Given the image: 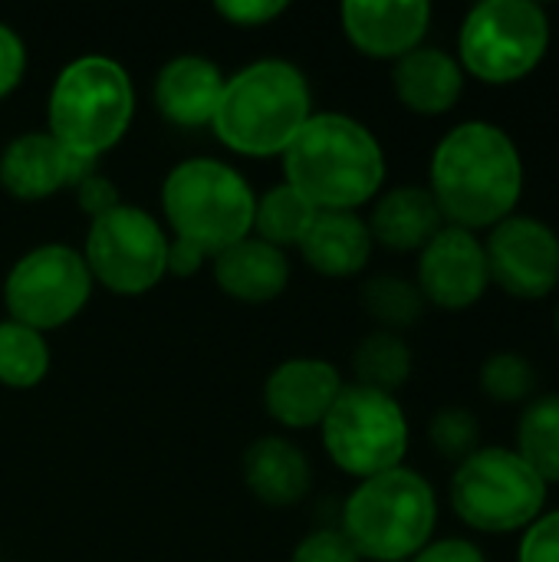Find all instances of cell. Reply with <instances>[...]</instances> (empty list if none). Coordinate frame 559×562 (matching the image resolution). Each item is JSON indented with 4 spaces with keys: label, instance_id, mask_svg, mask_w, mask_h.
I'll list each match as a JSON object with an SVG mask.
<instances>
[{
    "label": "cell",
    "instance_id": "cell-1",
    "mask_svg": "<svg viewBox=\"0 0 559 562\" xmlns=\"http://www.w3.org/2000/svg\"><path fill=\"white\" fill-rule=\"evenodd\" d=\"M524 178L527 171L517 142L484 119H468L445 132L428 165V191L445 224L471 234L491 231L517 214Z\"/></svg>",
    "mask_w": 559,
    "mask_h": 562
},
{
    "label": "cell",
    "instance_id": "cell-2",
    "mask_svg": "<svg viewBox=\"0 0 559 562\" xmlns=\"http://www.w3.org/2000/svg\"><path fill=\"white\" fill-rule=\"evenodd\" d=\"M283 175L316 211H356L369 204L385 181V151L356 119L339 112L310 115L287 145Z\"/></svg>",
    "mask_w": 559,
    "mask_h": 562
},
{
    "label": "cell",
    "instance_id": "cell-3",
    "mask_svg": "<svg viewBox=\"0 0 559 562\" xmlns=\"http://www.w3.org/2000/svg\"><path fill=\"white\" fill-rule=\"evenodd\" d=\"M306 76L287 59H260L224 79L214 135L237 155L270 158L283 155L297 132L313 115Z\"/></svg>",
    "mask_w": 559,
    "mask_h": 562
},
{
    "label": "cell",
    "instance_id": "cell-4",
    "mask_svg": "<svg viewBox=\"0 0 559 562\" xmlns=\"http://www.w3.org/2000/svg\"><path fill=\"white\" fill-rule=\"evenodd\" d=\"M254 207L257 198L247 178L217 158H188L161 184V211L175 244L198 250L204 260L250 237Z\"/></svg>",
    "mask_w": 559,
    "mask_h": 562
},
{
    "label": "cell",
    "instance_id": "cell-5",
    "mask_svg": "<svg viewBox=\"0 0 559 562\" xmlns=\"http://www.w3.org/2000/svg\"><path fill=\"white\" fill-rule=\"evenodd\" d=\"M438 524L435 487L412 468H392L349 494L343 507V537L359 560L405 562L432 543Z\"/></svg>",
    "mask_w": 559,
    "mask_h": 562
},
{
    "label": "cell",
    "instance_id": "cell-6",
    "mask_svg": "<svg viewBox=\"0 0 559 562\" xmlns=\"http://www.w3.org/2000/svg\"><path fill=\"white\" fill-rule=\"evenodd\" d=\"M135 115L128 72L109 56L72 59L53 82L46 102V132L72 155L96 161L115 148Z\"/></svg>",
    "mask_w": 559,
    "mask_h": 562
},
{
    "label": "cell",
    "instance_id": "cell-7",
    "mask_svg": "<svg viewBox=\"0 0 559 562\" xmlns=\"http://www.w3.org/2000/svg\"><path fill=\"white\" fill-rule=\"evenodd\" d=\"M451 507L465 527L488 537L524 533L547 507L550 487L514 448H478L451 474Z\"/></svg>",
    "mask_w": 559,
    "mask_h": 562
},
{
    "label": "cell",
    "instance_id": "cell-8",
    "mask_svg": "<svg viewBox=\"0 0 559 562\" xmlns=\"http://www.w3.org/2000/svg\"><path fill=\"white\" fill-rule=\"evenodd\" d=\"M550 49V16L534 0H484L468 10L458 30L465 76L488 86L527 79Z\"/></svg>",
    "mask_w": 559,
    "mask_h": 562
},
{
    "label": "cell",
    "instance_id": "cell-9",
    "mask_svg": "<svg viewBox=\"0 0 559 562\" xmlns=\"http://www.w3.org/2000/svg\"><path fill=\"white\" fill-rule=\"evenodd\" d=\"M320 428L333 464L356 481L402 468L409 451V418L399 398L356 382L343 385Z\"/></svg>",
    "mask_w": 559,
    "mask_h": 562
},
{
    "label": "cell",
    "instance_id": "cell-10",
    "mask_svg": "<svg viewBox=\"0 0 559 562\" xmlns=\"http://www.w3.org/2000/svg\"><path fill=\"white\" fill-rule=\"evenodd\" d=\"M82 260L112 293L142 296L168 273V237L148 211L115 204L89 224Z\"/></svg>",
    "mask_w": 559,
    "mask_h": 562
},
{
    "label": "cell",
    "instance_id": "cell-11",
    "mask_svg": "<svg viewBox=\"0 0 559 562\" xmlns=\"http://www.w3.org/2000/svg\"><path fill=\"white\" fill-rule=\"evenodd\" d=\"M92 296V273L79 250L46 244L23 254L3 280V303L13 323L36 333L59 329Z\"/></svg>",
    "mask_w": 559,
    "mask_h": 562
},
{
    "label": "cell",
    "instance_id": "cell-12",
    "mask_svg": "<svg viewBox=\"0 0 559 562\" xmlns=\"http://www.w3.org/2000/svg\"><path fill=\"white\" fill-rule=\"evenodd\" d=\"M491 283L524 303L559 290V234L540 217L511 214L484 237Z\"/></svg>",
    "mask_w": 559,
    "mask_h": 562
},
{
    "label": "cell",
    "instance_id": "cell-13",
    "mask_svg": "<svg viewBox=\"0 0 559 562\" xmlns=\"http://www.w3.org/2000/svg\"><path fill=\"white\" fill-rule=\"evenodd\" d=\"M418 293L425 303L458 313L481 303L491 286L484 237L445 224L422 250H418Z\"/></svg>",
    "mask_w": 559,
    "mask_h": 562
},
{
    "label": "cell",
    "instance_id": "cell-14",
    "mask_svg": "<svg viewBox=\"0 0 559 562\" xmlns=\"http://www.w3.org/2000/svg\"><path fill=\"white\" fill-rule=\"evenodd\" d=\"M343 33L372 59H402L418 49L432 26V3L425 0H346L339 7Z\"/></svg>",
    "mask_w": 559,
    "mask_h": 562
},
{
    "label": "cell",
    "instance_id": "cell-15",
    "mask_svg": "<svg viewBox=\"0 0 559 562\" xmlns=\"http://www.w3.org/2000/svg\"><path fill=\"white\" fill-rule=\"evenodd\" d=\"M92 171L96 161L66 151L49 132H26L0 155V184L20 201H43L63 188H76Z\"/></svg>",
    "mask_w": 559,
    "mask_h": 562
},
{
    "label": "cell",
    "instance_id": "cell-16",
    "mask_svg": "<svg viewBox=\"0 0 559 562\" xmlns=\"http://www.w3.org/2000/svg\"><path fill=\"white\" fill-rule=\"evenodd\" d=\"M343 392V375L326 359H290L264 385V405L283 428H316Z\"/></svg>",
    "mask_w": 559,
    "mask_h": 562
},
{
    "label": "cell",
    "instance_id": "cell-17",
    "mask_svg": "<svg viewBox=\"0 0 559 562\" xmlns=\"http://www.w3.org/2000/svg\"><path fill=\"white\" fill-rule=\"evenodd\" d=\"M224 92V72L208 56H175L155 76V105L158 112L181 128L211 125Z\"/></svg>",
    "mask_w": 559,
    "mask_h": 562
},
{
    "label": "cell",
    "instance_id": "cell-18",
    "mask_svg": "<svg viewBox=\"0 0 559 562\" xmlns=\"http://www.w3.org/2000/svg\"><path fill=\"white\" fill-rule=\"evenodd\" d=\"M392 86L399 102L418 115H448L465 95V69L441 46H418L395 59Z\"/></svg>",
    "mask_w": 559,
    "mask_h": 562
},
{
    "label": "cell",
    "instance_id": "cell-19",
    "mask_svg": "<svg viewBox=\"0 0 559 562\" xmlns=\"http://www.w3.org/2000/svg\"><path fill=\"white\" fill-rule=\"evenodd\" d=\"M366 224H369L372 244H382L399 254H412V250H422L445 227V217L428 188L399 184L376 201L372 217Z\"/></svg>",
    "mask_w": 559,
    "mask_h": 562
},
{
    "label": "cell",
    "instance_id": "cell-20",
    "mask_svg": "<svg viewBox=\"0 0 559 562\" xmlns=\"http://www.w3.org/2000/svg\"><path fill=\"white\" fill-rule=\"evenodd\" d=\"M217 286L241 303H270L290 283V260L280 247H270L257 237H244L214 257Z\"/></svg>",
    "mask_w": 559,
    "mask_h": 562
},
{
    "label": "cell",
    "instance_id": "cell-21",
    "mask_svg": "<svg viewBox=\"0 0 559 562\" xmlns=\"http://www.w3.org/2000/svg\"><path fill=\"white\" fill-rule=\"evenodd\" d=\"M300 254L323 277H356L372 257L369 224L356 211H320L300 240Z\"/></svg>",
    "mask_w": 559,
    "mask_h": 562
},
{
    "label": "cell",
    "instance_id": "cell-22",
    "mask_svg": "<svg viewBox=\"0 0 559 562\" xmlns=\"http://www.w3.org/2000/svg\"><path fill=\"white\" fill-rule=\"evenodd\" d=\"M244 481L257 501L267 507H293L310 491V461L306 454L290 445L287 438H260L247 448L244 461Z\"/></svg>",
    "mask_w": 559,
    "mask_h": 562
},
{
    "label": "cell",
    "instance_id": "cell-23",
    "mask_svg": "<svg viewBox=\"0 0 559 562\" xmlns=\"http://www.w3.org/2000/svg\"><path fill=\"white\" fill-rule=\"evenodd\" d=\"M514 451L547 487L559 484V392L534 395L524 405Z\"/></svg>",
    "mask_w": 559,
    "mask_h": 562
},
{
    "label": "cell",
    "instance_id": "cell-24",
    "mask_svg": "<svg viewBox=\"0 0 559 562\" xmlns=\"http://www.w3.org/2000/svg\"><path fill=\"white\" fill-rule=\"evenodd\" d=\"M316 214L320 211L300 191H293L290 184H277L264 198H257V207H254L257 240L280 247V250L300 247V240L306 237Z\"/></svg>",
    "mask_w": 559,
    "mask_h": 562
},
{
    "label": "cell",
    "instance_id": "cell-25",
    "mask_svg": "<svg viewBox=\"0 0 559 562\" xmlns=\"http://www.w3.org/2000/svg\"><path fill=\"white\" fill-rule=\"evenodd\" d=\"M412 349L399 333H372L359 342L356 356H353V369H356V385L395 395L409 379H412Z\"/></svg>",
    "mask_w": 559,
    "mask_h": 562
},
{
    "label": "cell",
    "instance_id": "cell-26",
    "mask_svg": "<svg viewBox=\"0 0 559 562\" xmlns=\"http://www.w3.org/2000/svg\"><path fill=\"white\" fill-rule=\"evenodd\" d=\"M49 369V346L43 333L13 319L0 323V385L33 389Z\"/></svg>",
    "mask_w": 559,
    "mask_h": 562
},
{
    "label": "cell",
    "instance_id": "cell-27",
    "mask_svg": "<svg viewBox=\"0 0 559 562\" xmlns=\"http://www.w3.org/2000/svg\"><path fill=\"white\" fill-rule=\"evenodd\" d=\"M362 303L385 333H402L425 316V296L418 286L392 273L372 277L362 290Z\"/></svg>",
    "mask_w": 559,
    "mask_h": 562
},
{
    "label": "cell",
    "instance_id": "cell-28",
    "mask_svg": "<svg viewBox=\"0 0 559 562\" xmlns=\"http://www.w3.org/2000/svg\"><path fill=\"white\" fill-rule=\"evenodd\" d=\"M478 385L494 405H527L537 395V369L521 352H494L481 362Z\"/></svg>",
    "mask_w": 559,
    "mask_h": 562
},
{
    "label": "cell",
    "instance_id": "cell-29",
    "mask_svg": "<svg viewBox=\"0 0 559 562\" xmlns=\"http://www.w3.org/2000/svg\"><path fill=\"white\" fill-rule=\"evenodd\" d=\"M428 441H432L435 454H441L445 461H455V464H461L478 448H484L481 445V422L468 408H441V412H435L432 422H428Z\"/></svg>",
    "mask_w": 559,
    "mask_h": 562
},
{
    "label": "cell",
    "instance_id": "cell-30",
    "mask_svg": "<svg viewBox=\"0 0 559 562\" xmlns=\"http://www.w3.org/2000/svg\"><path fill=\"white\" fill-rule=\"evenodd\" d=\"M517 562H559V510H544L521 533Z\"/></svg>",
    "mask_w": 559,
    "mask_h": 562
},
{
    "label": "cell",
    "instance_id": "cell-31",
    "mask_svg": "<svg viewBox=\"0 0 559 562\" xmlns=\"http://www.w3.org/2000/svg\"><path fill=\"white\" fill-rule=\"evenodd\" d=\"M290 562H362L359 553L349 547V540L339 530H316L310 533L297 550Z\"/></svg>",
    "mask_w": 559,
    "mask_h": 562
},
{
    "label": "cell",
    "instance_id": "cell-32",
    "mask_svg": "<svg viewBox=\"0 0 559 562\" xmlns=\"http://www.w3.org/2000/svg\"><path fill=\"white\" fill-rule=\"evenodd\" d=\"M214 10L234 26H264L277 20L280 13H287V3L283 0H221L214 3Z\"/></svg>",
    "mask_w": 559,
    "mask_h": 562
},
{
    "label": "cell",
    "instance_id": "cell-33",
    "mask_svg": "<svg viewBox=\"0 0 559 562\" xmlns=\"http://www.w3.org/2000/svg\"><path fill=\"white\" fill-rule=\"evenodd\" d=\"M23 69H26L23 40L7 23H0V99H7L16 89V82L23 79Z\"/></svg>",
    "mask_w": 559,
    "mask_h": 562
},
{
    "label": "cell",
    "instance_id": "cell-34",
    "mask_svg": "<svg viewBox=\"0 0 559 562\" xmlns=\"http://www.w3.org/2000/svg\"><path fill=\"white\" fill-rule=\"evenodd\" d=\"M76 201H79V207H82V214H89V221H96L99 214H105V211H112L115 204H122L119 201V191H115V184L109 181V178H102V175H86L76 188Z\"/></svg>",
    "mask_w": 559,
    "mask_h": 562
},
{
    "label": "cell",
    "instance_id": "cell-35",
    "mask_svg": "<svg viewBox=\"0 0 559 562\" xmlns=\"http://www.w3.org/2000/svg\"><path fill=\"white\" fill-rule=\"evenodd\" d=\"M405 562H488V557L478 543L465 537H445V540H432L422 553Z\"/></svg>",
    "mask_w": 559,
    "mask_h": 562
},
{
    "label": "cell",
    "instance_id": "cell-36",
    "mask_svg": "<svg viewBox=\"0 0 559 562\" xmlns=\"http://www.w3.org/2000/svg\"><path fill=\"white\" fill-rule=\"evenodd\" d=\"M554 326H557V339H559V303H557V316H554Z\"/></svg>",
    "mask_w": 559,
    "mask_h": 562
}]
</instances>
